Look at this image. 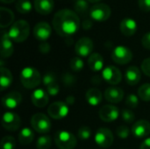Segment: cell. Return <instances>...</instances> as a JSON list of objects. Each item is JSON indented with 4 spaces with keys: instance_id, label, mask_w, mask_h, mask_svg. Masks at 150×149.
<instances>
[{
    "instance_id": "7402d4cb",
    "label": "cell",
    "mask_w": 150,
    "mask_h": 149,
    "mask_svg": "<svg viewBox=\"0 0 150 149\" xmlns=\"http://www.w3.org/2000/svg\"><path fill=\"white\" fill-rule=\"evenodd\" d=\"M33 6L39 14L47 15L53 11L54 2V0H34Z\"/></svg>"
},
{
    "instance_id": "f6af8a7d",
    "label": "cell",
    "mask_w": 150,
    "mask_h": 149,
    "mask_svg": "<svg viewBox=\"0 0 150 149\" xmlns=\"http://www.w3.org/2000/svg\"><path fill=\"white\" fill-rule=\"evenodd\" d=\"M82 27L84 30H89L92 27V21L90 19H84L82 23Z\"/></svg>"
},
{
    "instance_id": "83f0119b",
    "label": "cell",
    "mask_w": 150,
    "mask_h": 149,
    "mask_svg": "<svg viewBox=\"0 0 150 149\" xmlns=\"http://www.w3.org/2000/svg\"><path fill=\"white\" fill-rule=\"evenodd\" d=\"M16 10L22 14L29 13L32 10V4L29 0H18L16 3Z\"/></svg>"
},
{
    "instance_id": "1f68e13d",
    "label": "cell",
    "mask_w": 150,
    "mask_h": 149,
    "mask_svg": "<svg viewBox=\"0 0 150 149\" xmlns=\"http://www.w3.org/2000/svg\"><path fill=\"white\" fill-rule=\"evenodd\" d=\"M77 136L81 141H87L91 136V129L87 126H83L78 129Z\"/></svg>"
},
{
    "instance_id": "d6a6232c",
    "label": "cell",
    "mask_w": 150,
    "mask_h": 149,
    "mask_svg": "<svg viewBox=\"0 0 150 149\" xmlns=\"http://www.w3.org/2000/svg\"><path fill=\"white\" fill-rule=\"evenodd\" d=\"M16 146L15 139L11 136H4L1 141L2 149H14Z\"/></svg>"
},
{
    "instance_id": "8d00e7d4",
    "label": "cell",
    "mask_w": 150,
    "mask_h": 149,
    "mask_svg": "<svg viewBox=\"0 0 150 149\" xmlns=\"http://www.w3.org/2000/svg\"><path fill=\"white\" fill-rule=\"evenodd\" d=\"M121 117H122L123 120L126 123H128V124L133 123L134 121V119H135V116H134V112L131 110H128V109H125V110L122 111Z\"/></svg>"
},
{
    "instance_id": "bcb514c9",
    "label": "cell",
    "mask_w": 150,
    "mask_h": 149,
    "mask_svg": "<svg viewBox=\"0 0 150 149\" xmlns=\"http://www.w3.org/2000/svg\"><path fill=\"white\" fill-rule=\"evenodd\" d=\"M140 149H150V138H147L142 142Z\"/></svg>"
},
{
    "instance_id": "ee69618b",
    "label": "cell",
    "mask_w": 150,
    "mask_h": 149,
    "mask_svg": "<svg viewBox=\"0 0 150 149\" xmlns=\"http://www.w3.org/2000/svg\"><path fill=\"white\" fill-rule=\"evenodd\" d=\"M74 78L75 77L73 76H71L69 74H65V76L62 78V81L65 83V84L67 86H69V85H72L74 83V82H75V79Z\"/></svg>"
},
{
    "instance_id": "836d02e7",
    "label": "cell",
    "mask_w": 150,
    "mask_h": 149,
    "mask_svg": "<svg viewBox=\"0 0 150 149\" xmlns=\"http://www.w3.org/2000/svg\"><path fill=\"white\" fill-rule=\"evenodd\" d=\"M88 3L85 0H76L75 3V11L79 14H83L88 11Z\"/></svg>"
},
{
    "instance_id": "ac0fdd59",
    "label": "cell",
    "mask_w": 150,
    "mask_h": 149,
    "mask_svg": "<svg viewBox=\"0 0 150 149\" xmlns=\"http://www.w3.org/2000/svg\"><path fill=\"white\" fill-rule=\"evenodd\" d=\"M132 133L136 138L147 137L150 133V123L146 119L136 121L132 127Z\"/></svg>"
},
{
    "instance_id": "9a60e30c",
    "label": "cell",
    "mask_w": 150,
    "mask_h": 149,
    "mask_svg": "<svg viewBox=\"0 0 150 149\" xmlns=\"http://www.w3.org/2000/svg\"><path fill=\"white\" fill-rule=\"evenodd\" d=\"M22 102V96L18 91H11L2 97V105L7 109H15Z\"/></svg>"
},
{
    "instance_id": "4dcf8cb0",
    "label": "cell",
    "mask_w": 150,
    "mask_h": 149,
    "mask_svg": "<svg viewBox=\"0 0 150 149\" xmlns=\"http://www.w3.org/2000/svg\"><path fill=\"white\" fill-rule=\"evenodd\" d=\"M69 66H70V68H71L72 71H74V72H80L83 68L84 63H83V59L81 57L76 56V57H73L70 60Z\"/></svg>"
},
{
    "instance_id": "b9f144b4",
    "label": "cell",
    "mask_w": 150,
    "mask_h": 149,
    "mask_svg": "<svg viewBox=\"0 0 150 149\" xmlns=\"http://www.w3.org/2000/svg\"><path fill=\"white\" fill-rule=\"evenodd\" d=\"M142 44L145 48L150 50V32L143 35V37L142 39Z\"/></svg>"
},
{
    "instance_id": "c3c4849f",
    "label": "cell",
    "mask_w": 150,
    "mask_h": 149,
    "mask_svg": "<svg viewBox=\"0 0 150 149\" xmlns=\"http://www.w3.org/2000/svg\"><path fill=\"white\" fill-rule=\"evenodd\" d=\"M15 0H1V2L2 3H4V4H11V3H13Z\"/></svg>"
},
{
    "instance_id": "d4e9b609",
    "label": "cell",
    "mask_w": 150,
    "mask_h": 149,
    "mask_svg": "<svg viewBox=\"0 0 150 149\" xmlns=\"http://www.w3.org/2000/svg\"><path fill=\"white\" fill-rule=\"evenodd\" d=\"M102 92L96 88H91L87 90L85 93V99L87 103L91 106L98 105L102 101Z\"/></svg>"
},
{
    "instance_id": "74e56055",
    "label": "cell",
    "mask_w": 150,
    "mask_h": 149,
    "mask_svg": "<svg viewBox=\"0 0 150 149\" xmlns=\"http://www.w3.org/2000/svg\"><path fill=\"white\" fill-rule=\"evenodd\" d=\"M117 135L121 138V139H127L128 138L129 134H130V130L127 126H120L117 128L116 130Z\"/></svg>"
},
{
    "instance_id": "d6986e66",
    "label": "cell",
    "mask_w": 150,
    "mask_h": 149,
    "mask_svg": "<svg viewBox=\"0 0 150 149\" xmlns=\"http://www.w3.org/2000/svg\"><path fill=\"white\" fill-rule=\"evenodd\" d=\"M31 100L34 106L38 108H43L48 104V93L43 89H37L32 93Z\"/></svg>"
},
{
    "instance_id": "f35d334b",
    "label": "cell",
    "mask_w": 150,
    "mask_h": 149,
    "mask_svg": "<svg viewBox=\"0 0 150 149\" xmlns=\"http://www.w3.org/2000/svg\"><path fill=\"white\" fill-rule=\"evenodd\" d=\"M59 91H60V87L57 84V83L47 87V92L48 93V95H50L52 97H54V96L58 95Z\"/></svg>"
},
{
    "instance_id": "60d3db41",
    "label": "cell",
    "mask_w": 150,
    "mask_h": 149,
    "mask_svg": "<svg viewBox=\"0 0 150 149\" xmlns=\"http://www.w3.org/2000/svg\"><path fill=\"white\" fill-rule=\"evenodd\" d=\"M138 4L142 11H150V0H138Z\"/></svg>"
},
{
    "instance_id": "9c48e42d",
    "label": "cell",
    "mask_w": 150,
    "mask_h": 149,
    "mask_svg": "<svg viewBox=\"0 0 150 149\" xmlns=\"http://www.w3.org/2000/svg\"><path fill=\"white\" fill-rule=\"evenodd\" d=\"M69 112V105L66 103L57 101L51 104L47 108L48 115L54 119H64Z\"/></svg>"
},
{
    "instance_id": "8fae6325",
    "label": "cell",
    "mask_w": 150,
    "mask_h": 149,
    "mask_svg": "<svg viewBox=\"0 0 150 149\" xmlns=\"http://www.w3.org/2000/svg\"><path fill=\"white\" fill-rule=\"evenodd\" d=\"M93 50V41L88 37H83L75 45V52L79 57H89Z\"/></svg>"
},
{
    "instance_id": "5b68a950",
    "label": "cell",
    "mask_w": 150,
    "mask_h": 149,
    "mask_svg": "<svg viewBox=\"0 0 150 149\" xmlns=\"http://www.w3.org/2000/svg\"><path fill=\"white\" fill-rule=\"evenodd\" d=\"M31 126L35 132L40 134H47L51 130V121L47 115L41 112L33 115L31 119Z\"/></svg>"
},
{
    "instance_id": "4fadbf2b",
    "label": "cell",
    "mask_w": 150,
    "mask_h": 149,
    "mask_svg": "<svg viewBox=\"0 0 150 149\" xmlns=\"http://www.w3.org/2000/svg\"><path fill=\"white\" fill-rule=\"evenodd\" d=\"M99 118L104 122H113L120 116V110L117 106L112 105H105L102 106L98 112Z\"/></svg>"
},
{
    "instance_id": "6da1fadb",
    "label": "cell",
    "mask_w": 150,
    "mask_h": 149,
    "mask_svg": "<svg viewBox=\"0 0 150 149\" xmlns=\"http://www.w3.org/2000/svg\"><path fill=\"white\" fill-rule=\"evenodd\" d=\"M53 27L62 37H69L75 34L80 27V18L77 13L69 9L58 11L53 18Z\"/></svg>"
},
{
    "instance_id": "52a82bcc",
    "label": "cell",
    "mask_w": 150,
    "mask_h": 149,
    "mask_svg": "<svg viewBox=\"0 0 150 149\" xmlns=\"http://www.w3.org/2000/svg\"><path fill=\"white\" fill-rule=\"evenodd\" d=\"M112 59L117 64L125 65L132 61L133 53L125 46H118L112 52Z\"/></svg>"
},
{
    "instance_id": "ffe728a7",
    "label": "cell",
    "mask_w": 150,
    "mask_h": 149,
    "mask_svg": "<svg viewBox=\"0 0 150 149\" xmlns=\"http://www.w3.org/2000/svg\"><path fill=\"white\" fill-rule=\"evenodd\" d=\"M142 78V73L139 68L136 66H130L125 72V79L128 85L134 86L139 83Z\"/></svg>"
},
{
    "instance_id": "7dc6e473",
    "label": "cell",
    "mask_w": 150,
    "mask_h": 149,
    "mask_svg": "<svg viewBox=\"0 0 150 149\" xmlns=\"http://www.w3.org/2000/svg\"><path fill=\"white\" fill-rule=\"evenodd\" d=\"M74 102H75V99H74V97H67L66 104H67L68 105H72Z\"/></svg>"
},
{
    "instance_id": "7c38bea8",
    "label": "cell",
    "mask_w": 150,
    "mask_h": 149,
    "mask_svg": "<svg viewBox=\"0 0 150 149\" xmlns=\"http://www.w3.org/2000/svg\"><path fill=\"white\" fill-rule=\"evenodd\" d=\"M102 77L105 82L114 86L121 82L122 74L115 66H107L102 70Z\"/></svg>"
},
{
    "instance_id": "681fc988",
    "label": "cell",
    "mask_w": 150,
    "mask_h": 149,
    "mask_svg": "<svg viewBox=\"0 0 150 149\" xmlns=\"http://www.w3.org/2000/svg\"><path fill=\"white\" fill-rule=\"evenodd\" d=\"M90 3H93V4H98L101 0H87Z\"/></svg>"
},
{
    "instance_id": "277c9868",
    "label": "cell",
    "mask_w": 150,
    "mask_h": 149,
    "mask_svg": "<svg viewBox=\"0 0 150 149\" xmlns=\"http://www.w3.org/2000/svg\"><path fill=\"white\" fill-rule=\"evenodd\" d=\"M54 143L59 149H74L77 144V141L71 132L60 130L54 134Z\"/></svg>"
},
{
    "instance_id": "8992f818",
    "label": "cell",
    "mask_w": 150,
    "mask_h": 149,
    "mask_svg": "<svg viewBox=\"0 0 150 149\" xmlns=\"http://www.w3.org/2000/svg\"><path fill=\"white\" fill-rule=\"evenodd\" d=\"M111 13H112V11H111L110 6L103 3H98V4H94L90 11V15L91 18L98 22L106 21L110 18Z\"/></svg>"
},
{
    "instance_id": "e0dca14e",
    "label": "cell",
    "mask_w": 150,
    "mask_h": 149,
    "mask_svg": "<svg viewBox=\"0 0 150 149\" xmlns=\"http://www.w3.org/2000/svg\"><path fill=\"white\" fill-rule=\"evenodd\" d=\"M105 98L112 104H118L124 98V91L118 86L108 87L105 91Z\"/></svg>"
},
{
    "instance_id": "44dd1931",
    "label": "cell",
    "mask_w": 150,
    "mask_h": 149,
    "mask_svg": "<svg viewBox=\"0 0 150 149\" xmlns=\"http://www.w3.org/2000/svg\"><path fill=\"white\" fill-rule=\"evenodd\" d=\"M120 29L125 36H133L137 31V23L131 18H125L120 22Z\"/></svg>"
},
{
    "instance_id": "3957f363",
    "label": "cell",
    "mask_w": 150,
    "mask_h": 149,
    "mask_svg": "<svg viewBox=\"0 0 150 149\" xmlns=\"http://www.w3.org/2000/svg\"><path fill=\"white\" fill-rule=\"evenodd\" d=\"M30 33L29 23L25 20H18L14 22L8 31V34L12 41L20 43L25 41Z\"/></svg>"
},
{
    "instance_id": "f546056e",
    "label": "cell",
    "mask_w": 150,
    "mask_h": 149,
    "mask_svg": "<svg viewBox=\"0 0 150 149\" xmlns=\"http://www.w3.org/2000/svg\"><path fill=\"white\" fill-rule=\"evenodd\" d=\"M52 145L51 137L48 135L40 136L36 142V147L38 149H49Z\"/></svg>"
},
{
    "instance_id": "603a6c76",
    "label": "cell",
    "mask_w": 150,
    "mask_h": 149,
    "mask_svg": "<svg viewBox=\"0 0 150 149\" xmlns=\"http://www.w3.org/2000/svg\"><path fill=\"white\" fill-rule=\"evenodd\" d=\"M88 66L93 72H99L104 69V58L98 53L91 54L88 58Z\"/></svg>"
},
{
    "instance_id": "f1b7e54d",
    "label": "cell",
    "mask_w": 150,
    "mask_h": 149,
    "mask_svg": "<svg viewBox=\"0 0 150 149\" xmlns=\"http://www.w3.org/2000/svg\"><path fill=\"white\" fill-rule=\"evenodd\" d=\"M138 97L142 101L150 102V83H144L138 89Z\"/></svg>"
},
{
    "instance_id": "4316f807",
    "label": "cell",
    "mask_w": 150,
    "mask_h": 149,
    "mask_svg": "<svg viewBox=\"0 0 150 149\" xmlns=\"http://www.w3.org/2000/svg\"><path fill=\"white\" fill-rule=\"evenodd\" d=\"M33 138H34L33 132L32 131V129H30L28 127H25L19 132L18 141L20 144H22L24 146L31 144L32 141H33Z\"/></svg>"
},
{
    "instance_id": "484cf974",
    "label": "cell",
    "mask_w": 150,
    "mask_h": 149,
    "mask_svg": "<svg viewBox=\"0 0 150 149\" xmlns=\"http://www.w3.org/2000/svg\"><path fill=\"white\" fill-rule=\"evenodd\" d=\"M0 72H1L0 87H1V90L4 91V90H6L7 88H9L11 86V84L12 83L13 78H12V75H11L10 69H8L7 68L1 67Z\"/></svg>"
},
{
    "instance_id": "2e32d148",
    "label": "cell",
    "mask_w": 150,
    "mask_h": 149,
    "mask_svg": "<svg viewBox=\"0 0 150 149\" xmlns=\"http://www.w3.org/2000/svg\"><path fill=\"white\" fill-rule=\"evenodd\" d=\"M14 52V47L8 32L3 31L1 34V56L2 58H9Z\"/></svg>"
},
{
    "instance_id": "e575fe53",
    "label": "cell",
    "mask_w": 150,
    "mask_h": 149,
    "mask_svg": "<svg viewBox=\"0 0 150 149\" xmlns=\"http://www.w3.org/2000/svg\"><path fill=\"white\" fill-rule=\"evenodd\" d=\"M42 82L44 85H46L47 87L54 83H56V75L53 72H47L44 75L42 78Z\"/></svg>"
},
{
    "instance_id": "5bb4252c",
    "label": "cell",
    "mask_w": 150,
    "mask_h": 149,
    "mask_svg": "<svg viewBox=\"0 0 150 149\" xmlns=\"http://www.w3.org/2000/svg\"><path fill=\"white\" fill-rule=\"evenodd\" d=\"M33 36L40 41H46L51 35L52 28L48 23L41 21L35 25L33 27Z\"/></svg>"
},
{
    "instance_id": "ba28073f",
    "label": "cell",
    "mask_w": 150,
    "mask_h": 149,
    "mask_svg": "<svg viewBox=\"0 0 150 149\" xmlns=\"http://www.w3.org/2000/svg\"><path fill=\"white\" fill-rule=\"evenodd\" d=\"M96 144L102 148H108L113 143V134L112 133L105 127L98 128L95 134Z\"/></svg>"
},
{
    "instance_id": "cb8c5ba5",
    "label": "cell",
    "mask_w": 150,
    "mask_h": 149,
    "mask_svg": "<svg viewBox=\"0 0 150 149\" xmlns=\"http://www.w3.org/2000/svg\"><path fill=\"white\" fill-rule=\"evenodd\" d=\"M14 18L15 16L11 10L4 6L0 8V27L2 29L11 25L14 21Z\"/></svg>"
},
{
    "instance_id": "7bdbcfd3",
    "label": "cell",
    "mask_w": 150,
    "mask_h": 149,
    "mask_svg": "<svg viewBox=\"0 0 150 149\" xmlns=\"http://www.w3.org/2000/svg\"><path fill=\"white\" fill-rule=\"evenodd\" d=\"M50 48H51L50 45L47 42H45V41L40 43V46H39V50L42 54H47L50 51Z\"/></svg>"
},
{
    "instance_id": "ab89813d",
    "label": "cell",
    "mask_w": 150,
    "mask_h": 149,
    "mask_svg": "<svg viewBox=\"0 0 150 149\" xmlns=\"http://www.w3.org/2000/svg\"><path fill=\"white\" fill-rule=\"evenodd\" d=\"M142 72L150 77V57L145 59L142 63Z\"/></svg>"
},
{
    "instance_id": "d590c367",
    "label": "cell",
    "mask_w": 150,
    "mask_h": 149,
    "mask_svg": "<svg viewBox=\"0 0 150 149\" xmlns=\"http://www.w3.org/2000/svg\"><path fill=\"white\" fill-rule=\"evenodd\" d=\"M126 105L129 108H136L139 105V97H137L134 94L128 95L126 99Z\"/></svg>"
},
{
    "instance_id": "7a4b0ae2",
    "label": "cell",
    "mask_w": 150,
    "mask_h": 149,
    "mask_svg": "<svg viewBox=\"0 0 150 149\" xmlns=\"http://www.w3.org/2000/svg\"><path fill=\"white\" fill-rule=\"evenodd\" d=\"M22 85L29 90L35 89L41 83V76L39 70L33 67L24 68L19 75Z\"/></svg>"
},
{
    "instance_id": "30bf717a",
    "label": "cell",
    "mask_w": 150,
    "mask_h": 149,
    "mask_svg": "<svg viewBox=\"0 0 150 149\" xmlns=\"http://www.w3.org/2000/svg\"><path fill=\"white\" fill-rule=\"evenodd\" d=\"M1 123L2 126L5 130L9 132H15L19 129L21 125V119L18 114L11 112H7L3 115Z\"/></svg>"
}]
</instances>
